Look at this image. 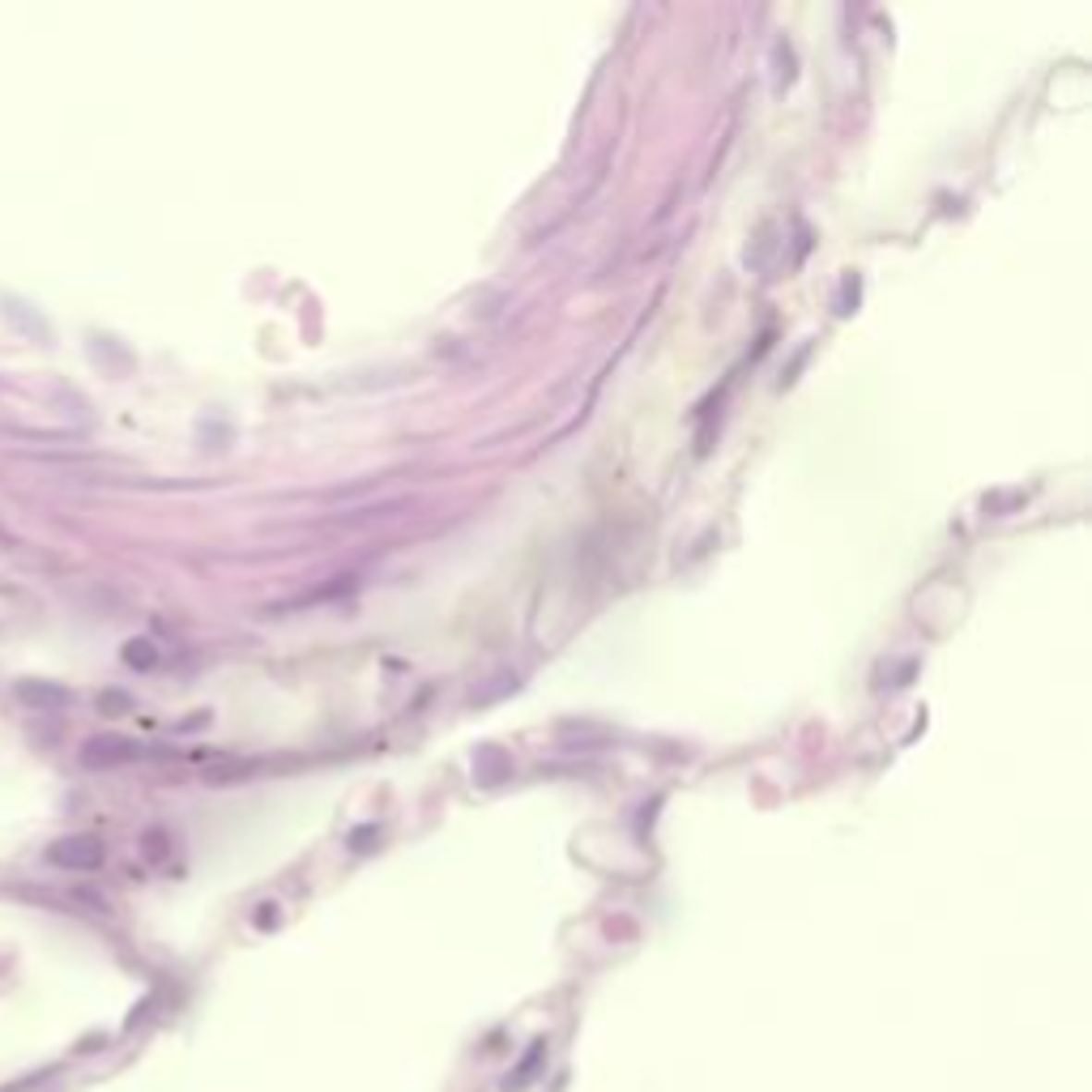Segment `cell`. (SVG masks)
<instances>
[{
  "instance_id": "cell-1",
  "label": "cell",
  "mask_w": 1092,
  "mask_h": 1092,
  "mask_svg": "<svg viewBox=\"0 0 1092 1092\" xmlns=\"http://www.w3.org/2000/svg\"><path fill=\"white\" fill-rule=\"evenodd\" d=\"M52 862H60V866H99V862H103V845L94 837L60 840V845H52Z\"/></svg>"
}]
</instances>
